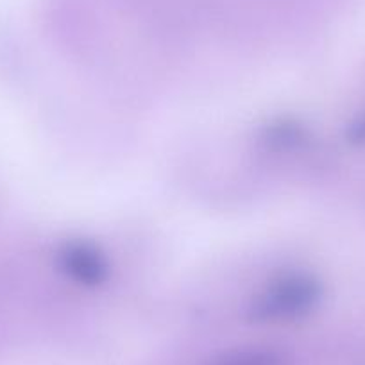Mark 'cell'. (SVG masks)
<instances>
[{"label": "cell", "mask_w": 365, "mask_h": 365, "mask_svg": "<svg viewBox=\"0 0 365 365\" xmlns=\"http://www.w3.org/2000/svg\"><path fill=\"white\" fill-rule=\"evenodd\" d=\"M321 299V285L310 276H289L272 283L255 301L258 321L287 322L310 314Z\"/></svg>", "instance_id": "6da1fadb"}, {"label": "cell", "mask_w": 365, "mask_h": 365, "mask_svg": "<svg viewBox=\"0 0 365 365\" xmlns=\"http://www.w3.org/2000/svg\"><path fill=\"white\" fill-rule=\"evenodd\" d=\"M66 276L79 285L97 287L110 276L108 258L91 244H70L61 255Z\"/></svg>", "instance_id": "7a4b0ae2"}, {"label": "cell", "mask_w": 365, "mask_h": 365, "mask_svg": "<svg viewBox=\"0 0 365 365\" xmlns=\"http://www.w3.org/2000/svg\"><path fill=\"white\" fill-rule=\"evenodd\" d=\"M212 365H285V361L272 351H240L227 354Z\"/></svg>", "instance_id": "3957f363"}]
</instances>
